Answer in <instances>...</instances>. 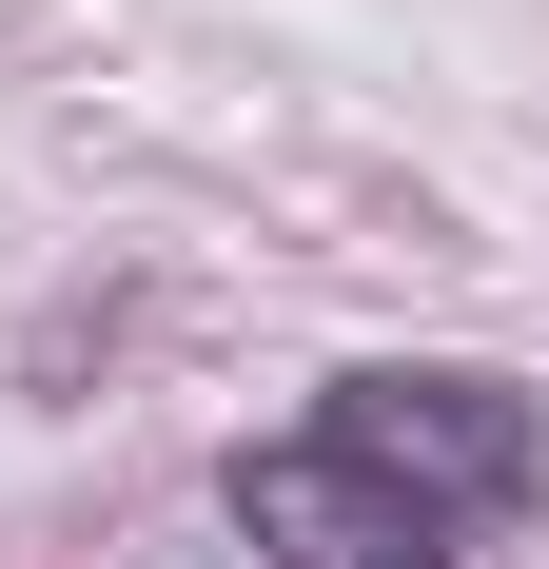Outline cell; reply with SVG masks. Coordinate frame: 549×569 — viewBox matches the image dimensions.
Segmentation results:
<instances>
[{
    "label": "cell",
    "mask_w": 549,
    "mask_h": 569,
    "mask_svg": "<svg viewBox=\"0 0 549 569\" xmlns=\"http://www.w3.org/2000/svg\"><path fill=\"white\" fill-rule=\"evenodd\" d=\"M549 491V412L510 373H333L274 452H236V530L274 569H471Z\"/></svg>",
    "instance_id": "1"
}]
</instances>
